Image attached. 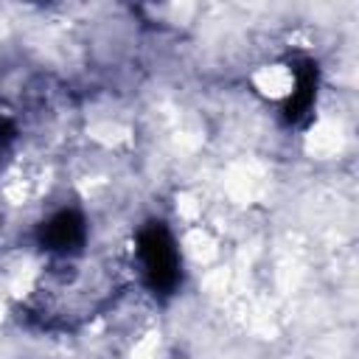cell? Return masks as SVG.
I'll return each mask as SVG.
<instances>
[{
  "label": "cell",
  "instance_id": "cell-1",
  "mask_svg": "<svg viewBox=\"0 0 359 359\" xmlns=\"http://www.w3.org/2000/svg\"><path fill=\"white\" fill-rule=\"evenodd\" d=\"M137 255H140V264H143L146 283L154 292L168 294V292L177 289V283H180V255H177V247H174V241H171V236L163 224H149V227L140 230Z\"/></svg>",
  "mask_w": 359,
  "mask_h": 359
},
{
  "label": "cell",
  "instance_id": "cell-2",
  "mask_svg": "<svg viewBox=\"0 0 359 359\" xmlns=\"http://www.w3.org/2000/svg\"><path fill=\"white\" fill-rule=\"evenodd\" d=\"M42 244L56 252H73L84 244V219L76 210H62L42 227Z\"/></svg>",
  "mask_w": 359,
  "mask_h": 359
},
{
  "label": "cell",
  "instance_id": "cell-3",
  "mask_svg": "<svg viewBox=\"0 0 359 359\" xmlns=\"http://www.w3.org/2000/svg\"><path fill=\"white\" fill-rule=\"evenodd\" d=\"M314 84H317V73H314V67L311 65H306V70L300 73V79H297V93H294V98L289 101V107H286V118H297V115H303L306 109H309V104H311V98H314Z\"/></svg>",
  "mask_w": 359,
  "mask_h": 359
}]
</instances>
